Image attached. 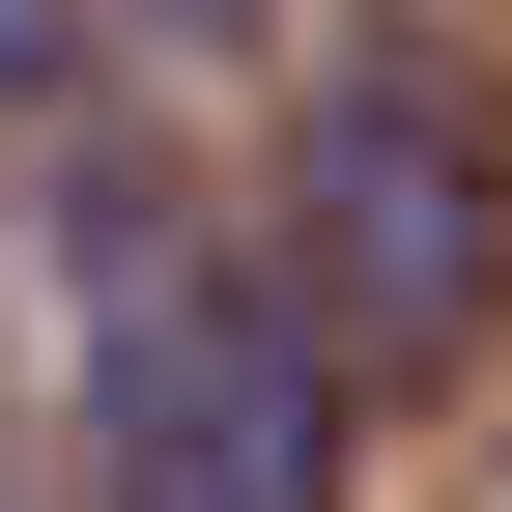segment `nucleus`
Wrapping results in <instances>:
<instances>
[{
  "label": "nucleus",
  "instance_id": "1",
  "mask_svg": "<svg viewBox=\"0 0 512 512\" xmlns=\"http://www.w3.org/2000/svg\"><path fill=\"white\" fill-rule=\"evenodd\" d=\"M114 512H342V342L171 256L114 313Z\"/></svg>",
  "mask_w": 512,
  "mask_h": 512
},
{
  "label": "nucleus",
  "instance_id": "2",
  "mask_svg": "<svg viewBox=\"0 0 512 512\" xmlns=\"http://www.w3.org/2000/svg\"><path fill=\"white\" fill-rule=\"evenodd\" d=\"M512 285V200H484V114L427 57H342L313 86V342H456Z\"/></svg>",
  "mask_w": 512,
  "mask_h": 512
},
{
  "label": "nucleus",
  "instance_id": "3",
  "mask_svg": "<svg viewBox=\"0 0 512 512\" xmlns=\"http://www.w3.org/2000/svg\"><path fill=\"white\" fill-rule=\"evenodd\" d=\"M29 86H57V0H0V114H29Z\"/></svg>",
  "mask_w": 512,
  "mask_h": 512
}]
</instances>
